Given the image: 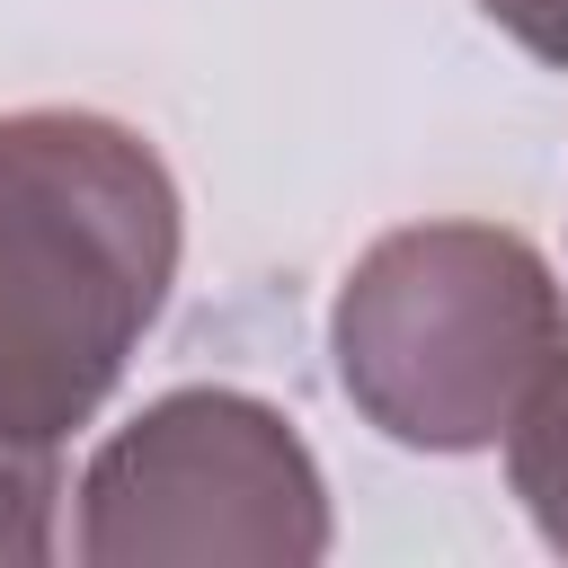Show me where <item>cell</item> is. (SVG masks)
Here are the masks:
<instances>
[{
  "mask_svg": "<svg viewBox=\"0 0 568 568\" xmlns=\"http://www.w3.org/2000/svg\"><path fill=\"white\" fill-rule=\"evenodd\" d=\"M506 479H515L532 532L568 559V346L541 364V382L524 390V408L506 426Z\"/></svg>",
  "mask_w": 568,
  "mask_h": 568,
  "instance_id": "cell-4",
  "label": "cell"
},
{
  "mask_svg": "<svg viewBox=\"0 0 568 568\" xmlns=\"http://www.w3.org/2000/svg\"><path fill=\"white\" fill-rule=\"evenodd\" d=\"M497 36H515L532 62H550V71H568V0H470Z\"/></svg>",
  "mask_w": 568,
  "mask_h": 568,
  "instance_id": "cell-6",
  "label": "cell"
},
{
  "mask_svg": "<svg viewBox=\"0 0 568 568\" xmlns=\"http://www.w3.org/2000/svg\"><path fill=\"white\" fill-rule=\"evenodd\" d=\"M169 160L89 106L0 115V444H71L178 284Z\"/></svg>",
  "mask_w": 568,
  "mask_h": 568,
  "instance_id": "cell-1",
  "label": "cell"
},
{
  "mask_svg": "<svg viewBox=\"0 0 568 568\" xmlns=\"http://www.w3.org/2000/svg\"><path fill=\"white\" fill-rule=\"evenodd\" d=\"M559 346H568V293L550 257L497 222L382 231L328 302L337 390L373 435L408 453L506 444L524 390Z\"/></svg>",
  "mask_w": 568,
  "mask_h": 568,
  "instance_id": "cell-2",
  "label": "cell"
},
{
  "mask_svg": "<svg viewBox=\"0 0 568 568\" xmlns=\"http://www.w3.org/2000/svg\"><path fill=\"white\" fill-rule=\"evenodd\" d=\"M89 568H311L328 559V479L257 390H169L115 426L80 479Z\"/></svg>",
  "mask_w": 568,
  "mask_h": 568,
  "instance_id": "cell-3",
  "label": "cell"
},
{
  "mask_svg": "<svg viewBox=\"0 0 568 568\" xmlns=\"http://www.w3.org/2000/svg\"><path fill=\"white\" fill-rule=\"evenodd\" d=\"M36 559H53V470L44 453L0 444V568H36Z\"/></svg>",
  "mask_w": 568,
  "mask_h": 568,
  "instance_id": "cell-5",
  "label": "cell"
}]
</instances>
